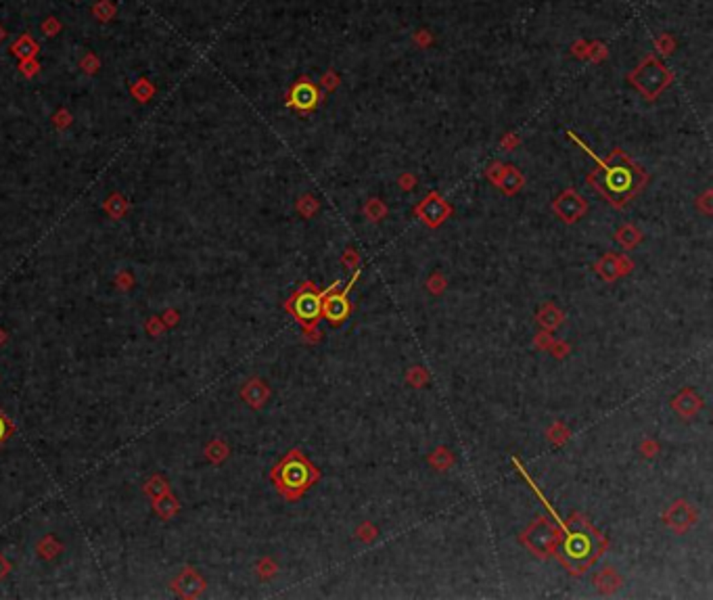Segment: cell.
Returning <instances> with one entry per match:
<instances>
[{
  "label": "cell",
  "instance_id": "14",
  "mask_svg": "<svg viewBox=\"0 0 713 600\" xmlns=\"http://www.w3.org/2000/svg\"><path fill=\"white\" fill-rule=\"evenodd\" d=\"M594 583L602 590V592H613L619 588V577L613 569H602L596 577H594Z\"/></svg>",
  "mask_w": 713,
  "mask_h": 600
},
{
  "label": "cell",
  "instance_id": "21",
  "mask_svg": "<svg viewBox=\"0 0 713 600\" xmlns=\"http://www.w3.org/2000/svg\"><path fill=\"white\" fill-rule=\"evenodd\" d=\"M341 261H343V266H349V270H351V268H355V264H358V253H355L353 249H349V251L341 257Z\"/></svg>",
  "mask_w": 713,
  "mask_h": 600
},
{
  "label": "cell",
  "instance_id": "4",
  "mask_svg": "<svg viewBox=\"0 0 713 600\" xmlns=\"http://www.w3.org/2000/svg\"><path fill=\"white\" fill-rule=\"evenodd\" d=\"M628 80L648 98H657L659 92H663L670 82H672V74L668 72V67L663 63H659L657 59L648 57L640 63V67H636V72H632L628 76Z\"/></svg>",
  "mask_w": 713,
  "mask_h": 600
},
{
  "label": "cell",
  "instance_id": "6",
  "mask_svg": "<svg viewBox=\"0 0 713 600\" xmlns=\"http://www.w3.org/2000/svg\"><path fill=\"white\" fill-rule=\"evenodd\" d=\"M556 529H552L546 519H538L529 525V529L525 531L523 535V542L527 544V546L540 555V557H546L554 550V544H556Z\"/></svg>",
  "mask_w": 713,
  "mask_h": 600
},
{
  "label": "cell",
  "instance_id": "8",
  "mask_svg": "<svg viewBox=\"0 0 713 600\" xmlns=\"http://www.w3.org/2000/svg\"><path fill=\"white\" fill-rule=\"evenodd\" d=\"M417 213L423 217L425 224H429V226H439V224L446 220V217H448L450 207H448L446 201H441L439 195L431 193V195L417 207Z\"/></svg>",
  "mask_w": 713,
  "mask_h": 600
},
{
  "label": "cell",
  "instance_id": "12",
  "mask_svg": "<svg viewBox=\"0 0 713 600\" xmlns=\"http://www.w3.org/2000/svg\"><path fill=\"white\" fill-rule=\"evenodd\" d=\"M318 103V92L312 84L308 82H301L295 86L293 90V105L297 109H301V111H310V109H314Z\"/></svg>",
  "mask_w": 713,
  "mask_h": 600
},
{
  "label": "cell",
  "instance_id": "16",
  "mask_svg": "<svg viewBox=\"0 0 713 600\" xmlns=\"http://www.w3.org/2000/svg\"><path fill=\"white\" fill-rule=\"evenodd\" d=\"M617 241H619L624 247H634V245L640 241V233H638L634 226H624V228L617 233Z\"/></svg>",
  "mask_w": 713,
  "mask_h": 600
},
{
  "label": "cell",
  "instance_id": "13",
  "mask_svg": "<svg viewBox=\"0 0 713 600\" xmlns=\"http://www.w3.org/2000/svg\"><path fill=\"white\" fill-rule=\"evenodd\" d=\"M674 408H676V412H680L682 416H692V414L701 408V398L694 396L690 389H684V392L674 400Z\"/></svg>",
  "mask_w": 713,
  "mask_h": 600
},
{
  "label": "cell",
  "instance_id": "7",
  "mask_svg": "<svg viewBox=\"0 0 713 600\" xmlns=\"http://www.w3.org/2000/svg\"><path fill=\"white\" fill-rule=\"evenodd\" d=\"M554 209H556L558 215H561V220L575 222L578 217L584 215V211H586V201L575 191H565L561 197L554 201Z\"/></svg>",
  "mask_w": 713,
  "mask_h": 600
},
{
  "label": "cell",
  "instance_id": "22",
  "mask_svg": "<svg viewBox=\"0 0 713 600\" xmlns=\"http://www.w3.org/2000/svg\"><path fill=\"white\" fill-rule=\"evenodd\" d=\"M536 343L540 345V347H550V343H552V339H550V335H546V333H542L538 339H536Z\"/></svg>",
  "mask_w": 713,
  "mask_h": 600
},
{
  "label": "cell",
  "instance_id": "10",
  "mask_svg": "<svg viewBox=\"0 0 713 600\" xmlns=\"http://www.w3.org/2000/svg\"><path fill=\"white\" fill-rule=\"evenodd\" d=\"M630 270H632V261H628L626 257H619V255H604L600 259V264L596 266V272L604 281H613Z\"/></svg>",
  "mask_w": 713,
  "mask_h": 600
},
{
  "label": "cell",
  "instance_id": "15",
  "mask_svg": "<svg viewBox=\"0 0 713 600\" xmlns=\"http://www.w3.org/2000/svg\"><path fill=\"white\" fill-rule=\"evenodd\" d=\"M538 320H540V324H542V326H546V329H554V326L563 320V314L558 312L554 306H550V303H548V306H544V308H542V312L538 314Z\"/></svg>",
  "mask_w": 713,
  "mask_h": 600
},
{
  "label": "cell",
  "instance_id": "9",
  "mask_svg": "<svg viewBox=\"0 0 713 600\" xmlns=\"http://www.w3.org/2000/svg\"><path fill=\"white\" fill-rule=\"evenodd\" d=\"M322 314L331 324H339L349 316V301L345 293L339 295H329L322 299Z\"/></svg>",
  "mask_w": 713,
  "mask_h": 600
},
{
  "label": "cell",
  "instance_id": "3",
  "mask_svg": "<svg viewBox=\"0 0 713 600\" xmlns=\"http://www.w3.org/2000/svg\"><path fill=\"white\" fill-rule=\"evenodd\" d=\"M274 479H276V487L287 496V498H299L305 489H308L316 479H318V471L314 469V464H310L305 460L297 450H293L283 462L281 467H276L274 471Z\"/></svg>",
  "mask_w": 713,
  "mask_h": 600
},
{
  "label": "cell",
  "instance_id": "2",
  "mask_svg": "<svg viewBox=\"0 0 713 600\" xmlns=\"http://www.w3.org/2000/svg\"><path fill=\"white\" fill-rule=\"evenodd\" d=\"M600 170L590 174V184L598 189L615 207L626 205L644 184L646 176L617 149L606 161H598Z\"/></svg>",
  "mask_w": 713,
  "mask_h": 600
},
{
  "label": "cell",
  "instance_id": "17",
  "mask_svg": "<svg viewBox=\"0 0 713 600\" xmlns=\"http://www.w3.org/2000/svg\"><path fill=\"white\" fill-rule=\"evenodd\" d=\"M429 460H431V462H433V464H435L439 471H443V469H448V467L452 464V454H450L448 450L439 448V450H437V452H435V454H433Z\"/></svg>",
  "mask_w": 713,
  "mask_h": 600
},
{
  "label": "cell",
  "instance_id": "1",
  "mask_svg": "<svg viewBox=\"0 0 713 600\" xmlns=\"http://www.w3.org/2000/svg\"><path fill=\"white\" fill-rule=\"evenodd\" d=\"M561 529L563 535L556 533L552 553L571 573H586L606 548V539L580 515H573L567 523H561Z\"/></svg>",
  "mask_w": 713,
  "mask_h": 600
},
{
  "label": "cell",
  "instance_id": "18",
  "mask_svg": "<svg viewBox=\"0 0 713 600\" xmlns=\"http://www.w3.org/2000/svg\"><path fill=\"white\" fill-rule=\"evenodd\" d=\"M366 213L371 215V220H381V217L385 215V207L377 199H371V203L366 207Z\"/></svg>",
  "mask_w": 713,
  "mask_h": 600
},
{
  "label": "cell",
  "instance_id": "5",
  "mask_svg": "<svg viewBox=\"0 0 713 600\" xmlns=\"http://www.w3.org/2000/svg\"><path fill=\"white\" fill-rule=\"evenodd\" d=\"M322 299H325V293H318L314 283H305L295 293L293 306L289 310L297 316V320L305 326V329H310V326L316 324L318 316L322 314Z\"/></svg>",
  "mask_w": 713,
  "mask_h": 600
},
{
  "label": "cell",
  "instance_id": "11",
  "mask_svg": "<svg viewBox=\"0 0 713 600\" xmlns=\"http://www.w3.org/2000/svg\"><path fill=\"white\" fill-rule=\"evenodd\" d=\"M694 521H696V513L684 500L676 502L666 515V523H670L676 531H686Z\"/></svg>",
  "mask_w": 713,
  "mask_h": 600
},
{
  "label": "cell",
  "instance_id": "23",
  "mask_svg": "<svg viewBox=\"0 0 713 600\" xmlns=\"http://www.w3.org/2000/svg\"><path fill=\"white\" fill-rule=\"evenodd\" d=\"M642 450H644V454H648V456H652V454H655V450H657V448H655V444H652V442H648V444H644V446H642Z\"/></svg>",
  "mask_w": 713,
  "mask_h": 600
},
{
  "label": "cell",
  "instance_id": "20",
  "mask_svg": "<svg viewBox=\"0 0 713 600\" xmlns=\"http://www.w3.org/2000/svg\"><path fill=\"white\" fill-rule=\"evenodd\" d=\"M427 289H429L431 293H441V291L446 289V279H443V277H439V275L431 277V279H429V283H427Z\"/></svg>",
  "mask_w": 713,
  "mask_h": 600
},
{
  "label": "cell",
  "instance_id": "19",
  "mask_svg": "<svg viewBox=\"0 0 713 600\" xmlns=\"http://www.w3.org/2000/svg\"><path fill=\"white\" fill-rule=\"evenodd\" d=\"M427 378H429V376H427V372H425L423 368H413V372L408 374V381H410V383H413L415 387H423V383H425Z\"/></svg>",
  "mask_w": 713,
  "mask_h": 600
}]
</instances>
